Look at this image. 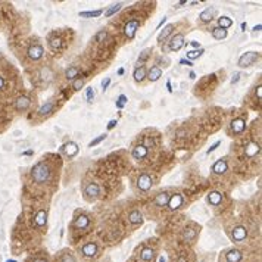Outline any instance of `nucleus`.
Listing matches in <instances>:
<instances>
[{"mask_svg":"<svg viewBox=\"0 0 262 262\" xmlns=\"http://www.w3.org/2000/svg\"><path fill=\"white\" fill-rule=\"evenodd\" d=\"M31 178L37 184H43V183L49 181V178H50V168H49V165L44 164V162L36 164L32 166V170H31Z\"/></svg>","mask_w":262,"mask_h":262,"instance_id":"nucleus-1","label":"nucleus"},{"mask_svg":"<svg viewBox=\"0 0 262 262\" xmlns=\"http://www.w3.org/2000/svg\"><path fill=\"white\" fill-rule=\"evenodd\" d=\"M258 59H259V53H258V52H253V50L246 52V53L242 55L240 59H239V67H242V68L252 67Z\"/></svg>","mask_w":262,"mask_h":262,"instance_id":"nucleus-2","label":"nucleus"},{"mask_svg":"<svg viewBox=\"0 0 262 262\" xmlns=\"http://www.w3.org/2000/svg\"><path fill=\"white\" fill-rule=\"evenodd\" d=\"M140 27V21L139 19H130L127 24H125V27H124V34H125V37L128 38V40H133L134 36H136V32H137V30H139Z\"/></svg>","mask_w":262,"mask_h":262,"instance_id":"nucleus-3","label":"nucleus"},{"mask_svg":"<svg viewBox=\"0 0 262 262\" xmlns=\"http://www.w3.org/2000/svg\"><path fill=\"white\" fill-rule=\"evenodd\" d=\"M153 185V181H152V177L149 174H140L139 178H137V187H139L140 191H147L152 189Z\"/></svg>","mask_w":262,"mask_h":262,"instance_id":"nucleus-4","label":"nucleus"},{"mask_svg":"<svg viewBox=\"0 0 262 262\" xmlns=\"http://www.w3.org/2000/svg\"><path fill=\"white\" fill-rule=\"evenodd\" d=\"M28 59L30 61H40L41 57L44 56V49L40 46V44H32V46L28 47Z\"/></svg>","mask_w":262,"mask_h":262,"instance_id":"nucleus-5","label":"nucleus"},{"mask_svg":"<svg viewBox=\"0 0 262 262\" xmlns=\"http://www.w3.org/2000/svg\"><path fill=\"white\" fill-rule=\"evenodd\" d=\"M184 205V197L180 195V193H175L170 197V200H168V208H170L171 211H177V209H180L181 206Z\"/></svg>","mask_w":262,"mask_h":262,"instance_id":"nucleus-6","label":"nucleus"},{"mask_svg":"<svg viewBox=\"0 0 262 262\" xmlns=\"http://www.w3.org/2000/svg\"><path fill=\"white\" fill-rule=\"evenodd\" d=\"M183 46H184V36H183V34L174 36L170 40V43H168V49H170L171 52H178Z\"/></svg>","mask_w":262,"mask_h":262,"instance_id":"nucleus-7","label":"nucleus"},{"mask_svg":"<svg viewBox=\"0 0 262 262\" xmlns=\"http://www.w3.org/2000/svg\"><path fill=\"white\" fill-rule=\"evenodd\" d=\"M99 193H100V189H99V185L96 183H90L84 189V195H86V197H87L88 200H94L99 196Z\"/></svg>","mask_w":262,"mask_h":262,"instance_id":"nucleus-8","label":"nucleus"},{"mask_svg":"<svg viewBox=\"0 0 262 262\" xmlns=\"http://www.w3.org/2000/svg\"><path fill=\"white\" fill-rule=\"evenodd\" d=\"M170 197H171V195H170V193H166V191L158 193V195H156V197L153 199V205L158 206V208H165V206L168 205Z\"/></svg>","mask_w":262,"mask_h":262,"instance_id":"nucleus-9","label":"nucleus"},{"mask_svg":"<svg viewBox=\"0 0 262 262\" xmlns=\"http://www.w3.org/2000/svg\"><path fill=\"white\" fill-rule=\"evenodd\" d=\"M231 237H233V240H234V242H243V240L247 237L246 228H245L243 225H237L236 228L233 230Z\"/></svg>","mask_w":262,"mask_h":262,"instance_id":"nucleus-10","label":"nucleus"},{"mask_svg":"<svg viewBox=\"0 0 262 262\" xmlns=\"http://www.w3.org/2000/svg\"><path fill=\"white\" fill-rule=\"evenodd\" d=\"M62 152L67 155L68 158H72V156H75L78 153V146L77 143H74V141H68L62 146Z\"/></svg>","mask_w":262,"mask_h":262,"instance_id":"nucleus-11","label":"nucleus"},{"mask_svg":"<svg viewBox=\"0 0 262 262\" xmlns=\"http://www.w3.org/2000/svg\"><path fill=\"white\" fill-rule=\"evenodd\" d=\"M31 106V99L28 96H19L15 102L16 111H27Z\"/></svg>","mask_w":262,"mask_h":262,"instance_id":"nucleus-12","label":"nucleus"},{"mask_svg":"<svg viewBox=\"0 0 262 262\" xmlns=\"http://www.w3.org/2000/svg\"><path fill=\"white\" fill-rule=\"evenodd\" d=\"M147 153H149V149H146L143 144H137L136 147L133 149V152H131V155H133L134 159H144L146 156H147Z\"/></svg>","mask_w":262,"mask_h":262,"instance_id":"nucleus-13","label":"nucleus"},{"mask_svg":"<svg viewBox=\"0 0 262 262\" xmlns=\"http://www.w3.org/2000/svg\"><path fill=\"white\" fill-rule=\"evenodd\" d=\"M82 255L86 258H93L96 256V253H97V246H96V243H87V245H84L81 249Z\"/></svg>","mask_w":262,"mask_h":262,"instance_id":"nucleus-14","label":"nucleus"},{"mask_svg":"<svg viewBox=\"0 0 262 262\" xmlns=\"http://www.w3.org/2000/svg\"><path fill=\"white\" fill-rule=\"evenodd\" d=\"M246 128V122H245V119L242 118H236L231 121V130L234 134H242Z\"/></svg>","mask_w":262,"mask_h":262,"instance_id":"nucleus-15","label":"nucleus"},{"mask_svg":"<svg viewBox=\"0 0 262 262\" xmlns=\"http://www.w3.org/2000/svg\"><path fill=\"white\" fill-rule=\"evenodd\" d=\"M55 108H56L55 102H53V100H50V102L44 103V105H43V106L38 109V115H40V116H49L50 113H53Z\"/></svg>","mask_w":262,"mask_h":262,"instance_id":"nucleus-16","label":"nucleus"},{"mask_svg":"<svg viewBox=\"0 0 262 262\" xmlns=\"http://www.w3.org/2000/svg\"><path fill=\"white\" fill-rule=\"evenodd\" d=\"M225 171H227V161L225 159L216 161L215 164H214V166H212V172L216 175L225 174Z\"/></svg>","mask_w":262,"mask_h":262,"instance_id":"nucleus-17","label":"nucleus"},{"mask_svg":"<svg viewBox=\"0 0 262 262\" xmlns=\"http://www.w3.org/2000/svg\"><path fill=\"white\" fill-rule=\"evenodd\" d=\"M242 252L240 250H237V249H231V250H228L225 253V261L227 262H240L242 261Z\"/></svg>","mask_w":262,"mask_h":262,"instance_id":"nucleus-18","label":"nucleus"},{"mask_svg":"<svg viewBox=\"0 0 262 262\" xmlns=\"http://www.w3.org/2000/svg\"><path fill=\"white\" fill-rule=\"evenodd\" d=\"M47 222V211H38L37 212L36 218H34V224H36V227H38V228H41V227H44Z\"/></svg>","mask_w":262,"mask_h":262,"instance_id":"nucleus-19","label":"nucleus"},{"mask_svg":"<svg viewBox=\"0 0 262 262\" xmlns=\"http://www.w3.org/2000/svg\"><path fill=\"white\" fill-rule=\"evenodd\" d=\"M74 227L75 228H88L90 227V218L87 215H80L75 218L74 221Z\"/></svg>","mask_w":262,"mask_h":262,"instance_id":"nucleus-20","label":"nucleus"},{"mask_svg":"<svg viewBox=\"0 0 262 262\" xmlns=\"http://www.w3.org/2000/svg\"><path fill=\"white\" fill-rule=\"evenodd\" d=\"M146 75H147V71H146V68L141 65V67H137L136 69H134V74H133V77H134V81L136 82H141L146 78Z\"/></svg>","mask_w":262,"mask_h":262,"instance_id":"nucleus-21","label":"nucleus"},{"mask_svg":"<svg viewBox=\"0 0 262 262\" xmlns=\"http://www.w3.org/2000/svg\"><path fill=\"white\" fill-rule=\"evenodd\" d=\"M161 75H162V69H161L159 67H152L149 71H147V75H146V77L149 78L150 81H158L161 78Z\"/></svg>","mask_w":262,"mask_h":262,"instance_id":"nucleus-22","label":"nucleus"},{"mask_svg":"<svg viewBox=\"0 0 262 262\" xmlns=\"http://www.w3.org/2000/svg\"><path fill=\"white\" fill-rule=\"evenodd\" d=\"M128 221L131 222L133 225H140V224L143 222V215H141V212H140V211H133V212H130Z\"/></svg>","mask_w":262,"mask_h":262,"instance_id":"nucleus-23","label":"nucleus"},{"mask_svg":"<svg viewBox=\"0 0 262 262\" xmlns=\"http://www.w3.org/2000/svg\"><path fill=\"white\" fill-rule=\"evenodd\" d=\"M140 259H141L143 262H153V259H155L153 249H150V247H144L143 250H141Z\"/></svg>","mask_w":262,"mask_h":262,"instance_id":"nucleus-24","label":"nucleus"},{"mask_svg":"<svg viewBox=\"0 0 262 262\" xmlns=\"http://www.w3.org/2000/svg\"><path fill=\"white\" fill-rule=\"evenodd\" d=\"M259 150H261V147H259L258 143H249L246 150H245V153H246V156H249V158H253V156H256V155L259 153Z\"/></svg>","mask_w":262,"mask_h":262,"instance_id":"nucleus-25","label":"nucleus"},{"mask_svg":"<svg viewBox=\"0 0 262 262\" xmlns=\"http://www.w3.org/2000/svg\"><path fill=\"white\" fill-rule=\"evenodd\" d=\"M221 200H222V195L220 191H212V193H209V196H208V202H209L212 206H218L221 203Z\"/></svg>","mask_w":262,"mask_h":262,"instance_id":"nucleus-26","label":"nucleus"},{"mask_svg":"<svg viewBox=\"0 0 262 262\" xmlns=\"http://www.w3.org/2000/svg\"><path fill=\"white\" fill-rule=\"evenodd\" d=\"M80 75V69L77 67H69L65 71V78H67L68 81H74V80H77V77Z\"/></svg>","mask_w":262,"mask_h":262,"instance_id":"nucleus-27","label":"nucleus"},{"mask_svg":"<svg viewBox=\"0 0 262 262\" xmlns=\"http://www.w3.org/2000/svg\"><path fill=\"white\" fill-rule=\"evenodd\" d=\"M49 46L53 52H59L62 49V38L61 37H50L49 38Z\"/></svg>","mask_w":262,"mask_h":262,"instance_id":"nucleus-28","label":"nucleus"},{"mask_svg":"<svg viewBox=\"0 0 262 262\" xmlns=\"http://www.w3.org/2000/svg\"><path fill=\"white\" fill-rule=\"evenodd\" d=\"M214 13H215V9L214 7H208L200 13V21L202 22H211L212 18H214Z\"/></svg>","mask_w":262,"mask_h":262,"instance_id":"nucleus-29","label":"nucleus"},{"mask_svg":"<svg viewBox=\"0 0 262 262\" xmlns=\"http://www.w3.org/2000/svg\"><path fill=\"white\" fill-rule=\"evenodd\" d=\"M172 31H174V25H172V24H168V25H166L164 30H162V32H161L159 36H158V41H159V43L165 41L166 38H168V36H170L171 32H172Z\"/></svg>","mask_w":262,"mask_h":262,"instance_id":"nucleus-30","label":"nucleus"},{"mask_svg":"<svg viewBox=\"0 0 262 262\" xmlns=\"http://www.w3.org/2000/svg\"><path fill=\"white\" fill-rule=\"evenodd\" d=\"M212 37H214L215 40H224L227 37V30H222L220 27H215V28L212 30Z\"/></svg>","mask_w":262,"mask_h":262,"instance_id":"nucleus-31","label":"nucleus"},{"mask_svg":"<svg viewBox=\"0 0 262 262\" xmlns=\"http://www.w3.org/2000/svg\"><path fill=\"white\" fill-rule=\"evenodd\" d=\"M233 25V19H230L228 16H221L220 19H218V27L222 28V30H227V28H230Z\"/></svg>","mask_w":262,"mask_h":262,"instance_id":"nucleus-32","label":"nucleus"},{"mask_svg":"<svg viewBox=\"0 0 262 262\" xmlns=\"http://www.w3.org/2000/svg\"><path fill=\"white\" fill-rule=\"evenodd\" d=\"M103 13L102 9H97V10H87V12H80V16L82 18H96V16H100Z\"/></svg>","mask_w":262,"mask_h":262,"instance_id":"nucleus-33","label":"nucleus"},{"mask_svg":"<svg viewBox=\"0 0 262 262\" xmlns=\"http://www.w3.org/2000/svg\"><path fill=\"white\" fill-rule=\"evenodd\" d=\"M122 5H124V3H115V5H111L108 7V10H106V13H105V15H106V16H112L113 13H116V12L122 7Z\"/></svg>","mask_w":262,"mask_h":262,"instance_id":"nucleus-34","label":"nucleus"},{"mask_svg":"<svg viewBox=\"0 0 262 262\" xmlns=\"http://www.w3.org/2000/svg\"><path fill=\"white\" fill-rule=\"evenodd\" d=\"M195 236H196V230L195 228H185V231H184V234H183V237H184V240H187V242H191L193 239H195Z\"/></svg>","mask_w":262,"mask_h":262,"instance_id":"nucleus-35","label":"nucleus"},{"mask_svg":"<svg viewBox=\"0 0 262 262\" xmlns=\"http://www.w3.org/2000/svg\"><path fill=\"white\" fill-rule=\"evenodd\" d=\"M202 53H203L202 49H197V50H190V52H187V57H189V61H191V59H197V57L202 56Z\"/></svg>","mask_w":262,"mask_h":262,"instance_id":"nucleus-36","label":"nucleus"},{"mask_svg":"<svg viewBox=\"0 0 262 262\" xmlns=\"http://www.w3.org/2000/svg\"><path fill=\"white\" fill-rule=\"evenodd\" d=\"M127 102H128V97H127L125 94H119V97H118V100H116L115 105H116V108H118V109H122L124 105H125Z\"/></svg>","mask_w":262,"mask_h":262,"instance_id":"nucleus-37","label":"nucleus"},{"mask_svg":"<svg viewBox=\"0 0 262 262\" xmlns=\"http://www.w3.org/2000/svg\"><path fill=\"white\" fill-rule=\"evenodd\" d=\"M150 55H152V49H144V50L141 52V55L139 56V62L141 63V62L147 61V59L150 57Z\"/></svg>","mask_w":262,"mask_h":262,"instance_id":"nucleus-38","label":"nucleus"},{"mask_svg":"<svg viewBox=\"0 0 262 262\" xmlns=\"http://www.w3.org/2000/svg\"><path fill=\"white\" fill-rule=\"evenodd\" d=\"M82 86H84V78H77V80H74V82H72V90H74V91H78Z\"/></svg>","mask_w":262,"mask_h":262,"instance_id":"nucleus-39","label":"nucleus"},{"mask_svg":"<svg viewBox=\"0 0 262 262\" xmlns=\"http://www.w3.org/2000/svg\"><path fill=\"white\" fill-rule=\"evenodd\" d=\"M106 137H108V134H102V136H99V137H96V139L93 140V141H90V144H88V146H90V147H93V146H96V144H99L100 141H103V140L106 139Z\"/></svg>","mask_w":262,"mask_h":262,"instance_id":"nucleus-40","label":"nucleus"},{"mask_svg":"<svg viewBox=\"0 0 262 262\" xmlns=\"http://www.w3.org/2000/svg\"><path fill=\"white\" fill-rule=\"evenodd\" d=\"M106 36H108V32H106L105 30H102V31H99L97 34H96V37H94V38H96L97 41H103L105 38H106Z\"/></svg>","mask_w":262,"mask_h":262,"instance_id":"nucleus-41","label":"nucleus"},{"mask_svg":"<svg viewBox=\"0 0 262 262\" xmlns=\"http://www.w3.org/2000/svg\"><path fill=\"white\" fill-rule=\"evenodd\" d=\"M86 97H87V102H91L93 99H94V91H93L91 87H88L86 90Z\"/></svg>","mask_w":262,"mask_h":262,"instance_id":"nucleus-42","label":"nucleus"},{"mask_svg":"<svg viewBox=\"0 0 262 262\" xmlns=\"http://www.w3.org/2000/svg\"><path fill=\"white\" fill-rule=\"evenodd\" d=\"M220 144H221V141H220V140H218V141H215V143H214V144L211 146V147L208 149V155H209V153H212L214 150H216V149H218V146H220Z\"/></svg>","mask_w":262,"mask_h":262,"instance_id":"nucleus-43","label":"nucleus"},{"mask_svg":"<svg viewBox=\"0 0 262 262\" xmlns=\"http://www.w3.org/2000/svg\"><path fill=\"white\" fill-rule=\"evenodd\" d=\"M62 262H75V259H74L72 255H63L62 256Z\"/></svg>","mask_w":262,"mask_h":262,"instance_id":"nucleus-44","label":"nucleus"},{"mask_svg":"<svg viewBox=\"0 0 262 262\" xmlns=\"http://www.w3.org/2000/svg\"><path fill=\"white\" fill-rule=\"evenodd\" d=\"M111 84V78H105L102 82V90L103 91H106V88H108V86Z\"/></svg>","mask_w":262,"mask_h":262,"instance_id":"nucleus-45","label":"nucleus"},{"mask_svg":"<svg viewBox=\"0 0 262 262\" xmlns=\"http://www.w3.org/2000/svg\"><path fill=\"white\" fill-rule=\"evenodd\" d=\"M116 124H118V121H116V119H112V121H109V124H108V130L115 128V127H116Z\"/></svg>","mask_w":262,"mask_h":262,"instance_id":"nucleus-46","label":"nucleus"},{"mask_svg":"<svg viewBox=\"0 0 262 262\" xmlns=\"http://www.w3.org/2000/svg\"><path fill=\"white\" fill-rule=\"evenodd\" d=\"M240 80V72H234V77L231 78V84H236Z\"/></svg>","mask_w":262,"mask_h":262,"instance_id":"nucleus-47","label":"nucleus"},{"mask_svg":"<svg viewBox=\"0 0 262 262\" xmlns=\"http://www.w3.org/2000/svg\"><path fill=\"white\" fill-rule=\"evenodd\" d=\"M5 87H6V80L0 75V90H5Z\"/></svg>","mask_w":262,"mask_h":262,"instance_id":"nucleus-48","label":"nucleus"},{"mask_svg":"<svg viewBox=\"0 0 262 262\" xmlns=\"http://www.w3.org/2000/svg\"><path fill=\"white\" fill-rule=\"evenodd\" d=\"M180 63H181V65H189V67H191V65H193V63H191L189 59H187V61H185V59H181Z\"/></svg>","mask_w":262,"mask_h":262,"instance_id":"nucleus-49","label":"nucleus"},{"mask_svg":"<svg viewBox=\"0 0 262 262\" xmlns=\"http://www.w3.org/2000/svg\"><path fill=\"white\" fill-rule=\"evenodd\" d=\"M262 97V88H261V86H258V99H261Z\"/></svg>","mask_w":262,"mask_h":262,"instance_id":"nucleus-50","label":"nucleus"},{"mask_svg":"<svg viewBox=\"0 0 262 262\" xmlns=\"http://www.w3.org/2000/svg\"><path fill=\"white\" fill-rule=\"evenodd\" d=\"M165 22H166V16H164V18H162V21H161V22H159V25H158V28H161V27L164 25Z\"/></svg>","mask_w":262,"mask_h":262,"instance_id":"nucleus-51","label":"nucleus"},{"mask_svg":"<svg viewBox=\"0 0 262 262\" xmlns=\"http://www.w3.org/2000/svg\"><path fill=\"white\" fill-rule=\"evenodd\" d=\"M166 87H168V91L172 93V87H171V81H170V80L166 81Z\"/></svg>","mask_w":262,"mask_h":262,"instance_id":"nucleus-52","label":"nucleus"},{"mask_svg":"<svg viewBox=\"0 0 262 262\" xmlns=\"http://www.w3.org/2000/svg\"><path fill=\"white\" fill-rule=\"evenodd\" d=\"M191 46H193V47H197V49H200V44H199L197 41H191Z\"/></svg>","mask_w":262,"mask_h":262,"instance_id":"nucleus-53","label":"nucleus"},{"mask_svg":"<svg viewBox=\"0 0 262 262\" xmlns=\"http://www.w3.org/2000/svg\"><path fill=\"white\" fill-rule=\"evenodd\" d=\"M246 28H247V24H246V22H243V24H242V31H245Z\"/></svg>","mask_w":262,"mask_h":262,"instance_id":"nucleus-54","label":"nucleus"},{"mask_svg":"<svg viewBox=\"0 0 262 262\" xmlns=\"http://www.w3.org/2000/svg\"><path fill=\"white\" fill-rule=\"evenodd\" d=\"M259 30H261V24H259V25H256L255 28H253V31H259Z\"/></svg>","mask_w":262,"mask_h":262,"instance_id":"nucleus-55","label":"nucleus"},{"mask_svg":"<svg viewBox=\"0 0 262 262\" xmlns=\"http://www.w3.org/2000/svg\"><path fill=\"white\" fill-rule=\"evenodd\" d=\"M177 262H187V261H185L184 258H178V259H177Z\"/></svg>","mask_w":262,"mask_h":262,"instance_id":"nucleus-56","label":"nucleus"},{"mask_svg":"<svg viewBox=\"0 0 262 262\" xmlns=\"http://www.w3.org/2000/svg\"><path fill=\"white\" fill-rule=\"evenodd\" d=\"M189 75H190V78H196V74H195V72H190Z\"/></svg>","mask_w":262,"mask_h":262,"instance_id":"nucleus-57","label":"nucleus"},{"mask_svg":"<svg viewBox=\"0 0 262 262\" xmlns=\"http://www.w3.org/2000/svg\"><path fill=\"white\" fill-rule=\"evenodd\" d=\"M34 262H47V261H46V259H36Z\"/></svg>","mask_w":262,"mask_h":262,"instance_id":"nucleus-58","label":"nucleus"},{"mask_svg":"<svg viewBox=\"0 0 262 262\" xmlns=\"http://www.w3.org/2000/svg\"><path fill=\"white\" fill-rule=\"evenodd\" d=\"M118 74L121 75V74H124V68H119V71H118Z\"/></svg>","mask_w":262,"mask_h":262,"instance_id":"nucleus-59","label":"nucleus"},{"mask_svg":"<svg viewBox=\"0 0 262 262\" xmlns=\"http://www.w3.org/2000/svg\"><path fill=\"white\" fill-rule=\"evenodd\" d=\"M159 262H165V258H164V256H161V258H159Z\"/></svg>","mask_w":262,"mask_h":262,"instance_id":"nucleus-60","label":"nucleus"},{"mask_svg":"<svg viewBox=\"0 0 262 262\" xmlns=\"http://www.w3.org/2000/svg\"><path fill=\"white\" fill-rule=\"evenodd\" d=\"M6 262H16V261H13V259H9V261H6Z\"/></svg>","mask_w":262,"mask_h":262,"instance_id":"nucleus-61","label":"nucleus"}]
</instances>
